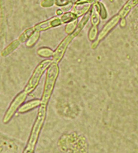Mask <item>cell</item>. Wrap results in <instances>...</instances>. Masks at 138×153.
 Wrapping results in <instances>:
<instances>
[{
  "label": "cell",
  "instance_id": "15",
  "mask_svg": "<svg viewBox=\"0 0 138 153\" xmlns=\"http://www.w3.org/2000/svg\"><path fill=\"white\" fill-rule=\"evenodd\" d=\"M60 17L62 24H68L78 18L73 11H68V12L64 13Z\"/></svg>",
  "mask_w": 138,
  "mask_h": 153
},
{
  "label": "cell",
  "instance_id": "24",
  "mask_svg": "<svg viewBox=\"0 0 138 153\" xmlns=\"http://www.w3.org/2000/svg\"><path fill=\"white\" fill-rule=\"evenodd\" d=\"M71 2L75 4H92L94 3L95 0H71Z\"/></svg>",
  "mask_w": 138,
  "mask_h": 153
},
{
  "label": "cell",
  "instance_id": "9",
  "mask_svg": "<svg viewBox=\"0 0 138 153\" xmlns=\"http://www.w3.org/2000/svg\"><path fill=\"white\" fill-rule=\"evenodd\" d=\"M42 103L41 102V100L39 99H35V100H32L29 102H27L25 103H23L20 108L18 110V112L19 113H26V112H28L29 111H31L34 110L36 108L40 107V105Z\"/></svg>",
  "mask_w": 138,
  "mask_h": 153
},
{
  "label": "cell",
  "instance_id": "18",
  "mask_svg": "<svg viewBox=\"0 0 138 153\" xmlns=\"http://www.w3.org/2000/svg\"><path fill=\"white\" fill-rule=\"evenodd\" d=\"M40 37V31L35 30L33 34L31 36L30 38L26 41V46L31 48L35 46V44L37 42Z\"/></svg>",
  "mask_w": 138,
  "mask_h": 153
},
{
  "label": "cell",
  "instance_id": "4",
  "mask_svg": "<svg viewBox=\"0 0 138 153\" xmlns=\"http://www.w3.org/2000/svg\"><path fill=\"white\" fill-rule=\"evenodd\" d=\"M53 62V59H46L41 62L34 69L33 72L32 73L30 79H29L28 82L24 87V91L26 92L27 94H30L33 91H35L37 85H39L42 76L45 71L48 69L52 63Z\"/></svg>",
  "mask_w": 138,
  "mask_h": 153
},
{
  "label": "cell",
  "instance_id": "11",
  "mask_svg": "<svg viewBox=\"0 0 138 153\" xmlns=\"http://www.w3.org/2000/svg\"><path fill=\"white\" fill-rule=\"evenodd\" d=\"M91 4H75L72 7L71 11L77 15V17H81L85 15L88 11L90 10Z\"/></svg>",
  "mask_w": 138,
  "mask_h": 153
},
{
  "label": "cell",
  "instance_id": "14",
  "mask_svg": "<svg viewBox=\"0 0 138 153\" xmlns=\"http://www.w3.org/2000/svg\"><path fill=\"white\" fill-rule=\"evenodd\" d=\"M20 44H21V42H19V39H16V40H15V41H13V42H11L10 45H8V46L6 47V48L4 49L3 51H2L1 55L6 57V56L9 55V54L13 53V51H14L15 50H16L18 47H19Z\"/></svg>",
  "mask_w": 138,
  "mask_h": 153
},
{
  "label": "cell",
  "instance_id": "6",
  "mask_svg": "<svg viewBox=\"0 0 138 153\" xmlns=\"http://www.w3.org/2000/svg\"><path fill=\"white\" fill-rule=\"evenodd\" d=\"M120 20L121 17L118 14L114 15L111 19L108 20V22L104 26L103 28L101 29L100 32H99L97 39L95 40L93 43L91 44V48L92 49H95L101 40L104 39L106 36L108 35V33H109L110 31L117 25V24L120 22Z\"/></svg>",
  "mask_w": 138,
  "mask_h": 153
},
{
  "label": "cell",
  "instance_id": "3",
  "mask_svg": "<svg viewBox=\"0 0 138 153\" xmlns=\"http://www.w3.org/2000/svg\"><path fill=\"white\" fill-rule=\"evenodd\" d=\"M60 75V67L57 63L53 62L47 69L46 79H45L41 102L43 104L48 105L55 85Z\"/></svg>",
  "mask_w": 138,
  "mask_h": 153
},
{
  "label": "cell",
  "instance_id": "7",
  "mask_svg": "<svg viewBox=\"0 0 138 153\" xmlns=\"http://www.w3.org/2000/svg\"><path fill=\"white\" fill-rule=\"evenodd\" d=\"M76 37V35L74 33H72L71 35H68L60 44L58 45V46L56 48V49L54 51V53L53 57H52V59H53V62H56L59 64L62 59L64 57L65 55L66 51L67 50L68 46L71 44V42L73 41V39Z\"/></svg>",
  "mask_w": 138,
  "mask_h": 153
},
{
  "label": "cell",
  "instance_id": "10",
  "mask_svg": "<svg viewBox=\"0 0 138 153\" xmlns=\"http://www.w3.org/2000/svg\"><path fill=\"white\" fill-rule=\"evenodd\" d=\"M138 4V0H128L126 1V3L122 6V8L120 9L118 15L120 16L121 19H124L128 13H130V11L135 7V6H137Z\"/></svg>",
  "mask_w": 138,
  "mask_h": 153
},
{
  "label": "cell",
  "instance_id": "13",
  "mask_svg": "<svg viewBox=\"0 0 138 153\" xmlns=\"http://www.w3.org/2000/svg\"><path fill=\"white\" fill-rule=\"evenodd\" d=\"M94 8L98 11L99 16L102 19H106L108 17V12L106 10L104 4L100 1H95L93 5Z\"/></svg>",
  "mask_w": 138,
  "mask_h": 153
},
{
  "label": "cell",
  "instance_id": "21",
  "mask_svg": "<svg viewBox=\"0 0 138 153\" xmlns=\"http://www.w3.org/2000/svg\"><path fill=\"white\" fill-rule=\"evenodd\" d=\"M98 26H92V27L90 28V30L89 31V33H88V38H89L90 41L94 42L95 40L97 39V37H98Z\"/></svg>",
  "mask_w": 138,
  "mask_h": 153
},
{
  "label": "cell",
  "instance_id": "5",
  "mask_svg": "<svg viewBox=\"0 0 138 153\" xmlns=\"http://www.w3.org/2000/svg\"><path fill=\"white\" fill-rule=\"evenodd\" d=\"M27 96H28V94L24 91L20 92L19 93L17 94L16 97L14 98V100L10 103L8 108L6 112L5 115L4 117L3 122L4 123H8L12 119L15 112L19 110L20 106L23 104L25 100H26Z\"/></svg>",
  "mask_w": 138,
  "mask_h": 153
},
{
  "label": "cell",
  "instance_id": "1",
  "mask_svg": "<svg viewBox=\"0 0 138 153\" xmlns=\"http://www.w3.org/2000/svg\"><path fill=\"white\" fill-rule=\"evenodd\" d=\"M58 145L62 151L66 152H86L88 149L87 139L77 132L63 134Z\"/></svg>",
  "mask_w": 138,
  "mask_h": 153
},
{
  "label": "cell",
  "instance_id": "16",
  "mask_svg": "<svg viewBox=\"0 0 138 153\" xmlns=\"http://www.w3.org/2000/svg\"><path fill=\"white\" fill-rule=\"evenodd\" d=\"M53 53L54 51L48 48V47H42V48H40L37 51V54L38 56H40V57L46 58V59L53 57Z\"/></svg>",
  "mask_w": 138,
  "mask_h": 153
},
{
  "label": "cell",
  "instance_id": "22",
  "mask_svg": "<svg viewBox=\"0 0 138 153\" xmlns=\"http://www.w3.org/2000/svg\"><path fill=\"white\" fill-rule=\"evenodd\" d=\"M55 4V0H43L41 2V6L42 8L52 7Z\"/></svg>",
  "mask_w": 138,
  "mask_h": 153
},
{
  "label": "cell",
  "instance_id": "26",
  "mask_svg": "<svg viewBox=\"0 0 138 153\" xmlns=\"http://www.w3.org/2000/svg\"><path fill=\"white\" fill-rule=\"evenodd\" d=\"M99 0H95V1H99Z\"/></svg>",
  "mask_w": 138,
  "mask_h": 153
},
{
  "label": "cell",
  "instance_id": "17",
  "mask_svg": "<svg viewBox=\"0 0 138 153\" xmlns=\"http://www.w3.org/2000/svg\"><path fill=\"white\" fill-rule=\"evenodd\" d=\"M35 31V29L34 28V26L26 29V30H24V32L22 33L21 35H20L19 38H18V39L19 40V42L21 43H24L25 42H26L27 40L30 38L31 36L33 34Z\"/></svg>",
  "mask_w": 138,
  "mask_h": 153
},
{
  "label": "cell",
  "instance_id": "23",
  "mask_svg": "<svg viewBox=\"0 0 138 153\" xmlns=\"http://www.w3.org/2000/svg\"><path fill=\"white\" fill-rule=\"evenodd\" d=\"M71 3V0H55V5L58 7H64Z\"/></svg>",
  "mask_w": 138,
  "mask_h": 153
},
{
  "label": "cell",
  "instance_id": "12",
  "mask_svg": "<svg viewBox=\"0 0 138 153\" xmlns=\"http://www.w3.org/2000/svg\"><path fill=\"white\" fill-rule=\"evenodd\" d=\"M90 14H91V8H90V10L88 11L85 15H83L82 18H81L80 21L78 22L76 30H75V32L73 33L74 34L76 35V37L80 34L81 31L82 30V29L84 28V26H86V24H87L88 21H89V18L90 17Z\"/></svg>",
  "mask_w": 138,
  "mask_h": 153
},
{
  "label": "cell",
  "instance_id": "8",
  "mask_svg": "<svg viewBox=\"0 0 138 153\" xmlns=\"http://www.w3.org/2000/svg\"><path fill=\"white\" fill-rule=\"evenodd\" d=\"M62 24V23L60 19V17H53L48 20H46V21L36 24V25L34 26V28H35V30H39L41 32V31H44L50 28L60 26Z\"/></svg>",
  "mask_w": 138,
  "mask_h": 153
},
{
  "label": "cell",
  "instance_id": "25",
  "mask_svg": "<svg viewBox=\"0 0 138 153\" xmlns=\"http://www.w3.org/2000/svg\"><path fill=\"white\" fill-rule=\"evenodd\" d=\"M63 13H64V12H63V10H62V9L60 8V9H57V10H56V14H57V16H61Z\"/></svg>",
  "mask_w": 138,
  "mask_h": 153
},
{
  "label": "cell",
  "instance_id": "2",
  "mask_svg": "<svg viewBox=\"0 0 138 153\" xmlns=\"http://www.w3.org/2000/svg\"><path fill=\"white\" fill-rule=\"evenodd\" d=\"M47 114V105L41 103L37 114L36 117L35 122H34L32 129H31L30 136L27 141L26 145L23 150L24 153H33L35 152L36 145H37L40 134L42 131L46 118Z\"/></svg>",
  "mask_w": 138,
  "mask_h": 153
},
{
  "label": "cell",
  "instance_id": "20",
  "mask_svg": "<svg viewBox=\"0 0 138 153\" xmlns=\"http://www.w3.org/2000/svg\"><path fill=\"white\" fill-rule=\"evenodd\" d=\"M78 19H75L74 21L69 22V23L66 24V26L65 27V32L68 35H71L72 33L75 32L76 30L77 26H78Z\"/></svg>",
  "mask_w": 138,
  "mask_h": 153
},
{
  "label": "cell",
  "instance_id": "19",
  "mask_svg": "<svg viewBox=\"0 0 138 153\" xmlns=\"http://www.w3.org/2000/svg\"><path fill=\"white\" fill-rule=\"evenodd\" d=\"M99 13L98 11L95 10V8H94V6H92L91 7V14H90V22L92 26H98L99 23H100V19H99Z\"/></svg>",
  "mask_w": 138,
  "mask_h": 153
}]
</instances>
